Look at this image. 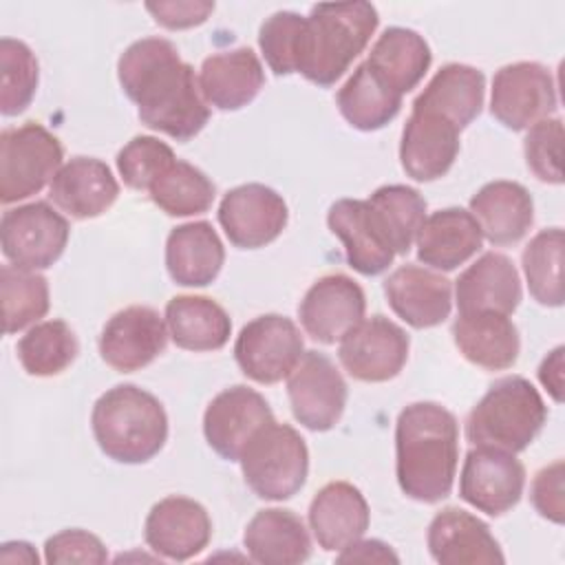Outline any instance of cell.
Returning <instances> with one entry per match:
<instances>
[{"label":"cell","instance_id":"cell-1","mask_svg":"<svg viewBox=\"0 0 565 565\" xmlns=\"http://www.w3.org/2000/svg\"><path fill=\"white\" fill-rule=\"evenodd\" d=\"M117 77L141 124L177 141L196 137L210 119L194 68L166 38L132 42L117 62Z\"/></svg>","mask_w":565,"mask_h":565},{"label":"cell","instance_id":"cell-2","mask_svg":"<svg viewBox=\"0 0 565 565\" xmlns=\"http://www.w3.org/2000/svg\"><path fill=\"white\" fill-rule=\"evenodd\" d=\"M457 461V417L437 402L408 404L395 424V475L402 492L419 503L446 499Z\"/></svg>","mask_w":565,"mask_h":565},{"label":"cell","instance_id":"cell-3","mask_svg":"<svg viewBox=\"0 0 565 565\" xmlns=\"http://www.w3.org/2000/svg\"><path fill=\"white\" fill-rule=\"evenodd\" d=\"M90 428L108 459L146 463L168 439V415L152 393L135 384H117L95 402Z\"/></svg>","mask_w":565,"mask_h":565},{"label":"cell","instance_id":"cell-4","mask_svg":"<svg viewBox=\"0 0 565 565\" xmlns=\"http://www.w3.org/2000/svg\"><path fill=\"white\" fill-rule=\"evenodd\" d=\"M377 22V9L371 2L311 7L298 73L316 86H333L366 49Z\"/></svg>","mask_w":565,"mask_h":565},{"label":"cell","instance_id":"cell-5","mask_svg":"<svg viewBox=\"0 0 565 565\" xmlns=\"http://www.w3.org/2000/svg\"><path fill=\"white\" fill-rule=\"evenodd\" d=\"M547 406L530 380L508 375L497 380L466 417V439L508 452L525 450L543 424Z\"/></svg>","mask_w":565,"mask_h":565},{"label":"cell","instance_id":"cell-6","mask_svg":"<svg viewBox=\"0 0 565 565\" xmlns=\"http://www.w3.org/2000/svg\"><path fill=\"white\" fill-rule=\"evenodd\" d=\"M241 470L249 490L265 501L291 499L307 481L309 450L289 424H267L241 452Z\"/></svg>","mask_w":565,"mask_h":565},{"label":"cell","instance_id":"cell-7","mask_svg":"<svg viewBox=\"0 0 565 565\" xmlns=\"http://www.w3.org/2000/svg\"><path fill=\"white\" fill-rule=\"evenodd\" d=\"M64 148L42 124L26 121L0 135V201L18 203L38 194L62 168Z\"/></svg>","mask_w":565,"mask_h":565},{"label":"cell","instance_id":"cell-8","mask_svg":"<svg viewBox=\"0 0 565 565\" xmlns=\"http://www.w3.org/2000/svg\"><path fill=\"white\" fill-rule=\"evenodd\" d=\"M68 221L44 201L11 207L0 221L4 258L22 269H46L68 243Z\"/></svg>","mask_w":565,"mask_h":565},{"label":"cell","instance_id":"cell-9","mask_svg":"<svg viewBox=\"0 0 565 565\" xmlns=\"http://www.w3.org/2000/svg\"><path fill=\"white\" fill-rule=\"evenodd\" d=\"M305 353L300 329L280 313L249 320L234 342V358L245 377L258 384L285 380Z\"/></svg>","mask_w":565,"mask_h":565},{"label":"cell","instance_id":"cell-10","mask_svg":"<svg viewBox=\"0 0 565 565\" xmlns=\"http://www.w3.org/2000/svg\"><path fill=\"white\" fill-rule=\"evenodd\" d=\"M556 110V84L539 62H514L494 73L490 113L510 130H527Z\"/></svg>","mask_w":565,"mask_h":565},{"label":"cell","instance_id":"cell-11","mask_svg":"<svg viewBox=\"0 0 565 565\" xmlns=\"http://www.w3.org/2000/svg\"><path fill=\"white\" fill-rule=\"evenodd\" d=\"M408 333L384 316L362 318L338 347L344 371L360 382H388L408 360Z\"/></svg>","mask_w":565,"mask_h":565},{"label":"cell","instance_id":"cell-12","mask_svg":"<svg viewBox=\"0 0 565 565\" xmlns=\"http://www.w3.org/2000/svg\"><path fill=\"white\" fill-rule=\"evenodd\" d=\"M294 417L309 430H331L347 406V382L335 364L318 351H305L287 375Z\"/></svg>","mask_w":565,"mask_h":565},{"label":"cell","instance_id":"cell-13","mask_svg":"<svg viewBox=\"0 0 565 565\" xmlns=\"http://www.w3.org/2000/svg\"><path fill=\"white\" fill-rule=\"evenodd\" d=\"M523 488L525 468L514 452L492 446L468 450L459 475V497L466 503L479 512L499 516L521 501Z\"/></svg>","mask_w":565,"mask_h":565},{"label":"cell","instance_id":"cell-14","mask_svg":"<svg viewBox=\"0 0 565 565\" xmlns=\"http://www.w3.org/2000/svg\"><path fill=\"white\" fill-rule=\"evenodd\" d=\"M287 221V203L276 190L263 183L232 188L218 205V223L230 243L238 249L269 245L282 234Z\"/></svg>","mask_w":565,"mask_h":565},{"label":"cell","instance_id":"cell-15","mask_svg":"<svg viewBox=\"0 0 565 565\" xmlns=\"http://www.w3.org/2000/svg\"><path fill=\"white\" fill-rule=\"evenodd\" d=\"M271 422L274 413L267 399L258 391L236 384L221 391L207 404L203 415V435L218 457L238 461L249 439Z\"/></svg>","mask_w":565,"mask_h":565},{"label":"cell","instance_id":"cell-16","mask_svg":"<svg viewBox=\"0 0 565 565\" xmlns=\"http://www.w3.org/2000/svg\"><path fill=\"white\" fill-rule=\"evenodd\" d=\"M168 324L157 309L132 305L117 311L102 329V360L119 371L132 373L154 362L168 344Z\"/></svg>","mask_w":565,"mask_h":565},{"label":"cell","instance_id":"cell-17","mask_svg":"<svg viewBox=\"0 0 565 565\" xmlns=\"http://www.w3.org/2000/svg\"><path fill=\"white\" fill-rule=\"evenodd\" d=\"M364 311L362 287L344 274L318 278L298 307L302 329L320 344L340 342L364 318Z\"/></svg>","mask_w":565,"mask_h":565},{"label":"cell","instance_id":"cell-18","mask_svg":"<svg viewBox=\"0 0 565 565\" xmlns=\"http://www.w3.org/2000/svg\"><path fill=\"white\" fill-rule=\"evenodd\" d=\"M143 539L154 554L170 561H188L207 547L212 521L199 501L172 494L150 508Z\"/></svg>","mask_w":565,"mask_h":565},{"label":"cell","instance_id":"cell-19","mask_svg":"<svg viewBox=\"0 0 565 565\" xmlns=\"http://www.w3.org/2000/svg\"><path fill=\"white\" fill-rule=\"evenodd\" d=\"M459 154V128L437 113L413 108L399 141V161L415 181L441 179Z\"/></svg>","mask_w":565,"mask_h":565},{"label":"cell","instance_id":"cell-20","mask_svg":"<svg viewBox=\"0 0 565 565\" xmlns=\"http://www.w3.org/2000/svg\"><path fill=\"white\" fill-rule=\"evenodd\" d=\"M384 294L395 316L413 329L437 327L450 316V280L422 265L397 267L384 280Z\"/></svg>","mask_w":565,"mask_h":565},{"label":"cell","instance_id":"cell-21","mask_svg":"<svg viewBox=\"0 0 565 565\" xmlns=\"http://www.w3.org/2000/svg\"><path fill=\"white\" fill-rule=\"evenodd\" d=\"M430 556L441 565L503 563L505 556L490 527L461 508H444L428 525Z\"/></svg>","mask_w":565,"mask_h":565},{"label":"cell","instance_id":"cell-22","mask_svg":"<svg viewBox=\"0 0 565 565\" xmlns=\"http://www.w3.org/2000/svg\"><path fill=\"white\" fill-rule=\"evenodd\" d=\"M51 201L71 218L102 216L119 196V183L110 168L95 157H73L49 185Z\"/></svg>","mask_w":565,"mask_h":565},{"label":"cell","instance_id":"cell-23","mask_svg":"<svg viewBox=\"0 0 565 565\" xmlns=\"http://www.w3.org/2000/svg\"><path fill=\"white\" fill-rule=\"evenodd\" d=\"M329 230L342 241L347 263L362 276H377L395 258L366 199H340L329 207Z\"/></svg>","mask_w":565,"mask_h":565},{"label":"cell","instance_id":"cell-24","mask_svg":"<svg viewBox=\"0 0 565 565\" xmlns=\"http://www.w3.org/2000/svg\"><path fill=\"white\" fill-rule=\"evenodd\" d=\"M371 521L364 494L349 481L322 486L309 505V527L318 545L327 552H340L362 539Z\"/></svg>","mask_w":565,"mask_h":565},{"label":"cell","instance_id":"cell-25","mask_svg":"<svg viewBox=\"0 0 565 565\" xmlns=\"http://www.w3.org/2000/svg\"><path fill=\"white\" fill-rule=\"evenodd\" d=\"M265 84V71L249 46L221 51L203 60L199 88L207 106L238 110L254 102Z\"/></svg>","mask_w":565,"mask_h":565},{"label":"cell","instance_id":"cell-26","mask_svg":"<svg viewBox=\"0 0 565 565\" xmlns=\"http://www.w3.org/2000/svg\"><path fill=\"white\" fill-rule=\"evenodd\" d=\"M415 243L419 263L452 271L481 249L483 234L468 210L444 207L424 218Z\"/></svg>","mask_w":565,"mask_h":565},{"label":"cell","instance_id":"cell-27","mask_svg":"<svg viewBox=\"0 0 565 565\" xmlns=\"http://www.w3.org/2000/svg\"><path fill=\"white\" fill-rule=\"evenodd\" d=\"M459 313L497 311L510 316L521 302V278L514 263L499 252H486L455 282Z\"/></svg>","mask_w":565,"mask_h":565},{"label":"cell","instance_id":"cell-28","mask_svg":"<svg viewBox=\"0 0 565 565\" xmlns=\"http://www.w3.org/2000/svg\"><path fill=\"white\" fill-rule=\"evenodd\" d=\"M452 340L470 364L486 371L510 369L521 351L514 322L497 311L459 313L452 322Z\"/></svg>","mask_w":565,"mask_h":565},{"label":"cell","instance_id":"cell-29","mask_svg":"<svg viewBox=\"0 0 565 565\" xmlns=\"http://www.w3.org/2000/svg\"><path fill=\"white\" fill-rule=\"evenodd\" d=\"M488 243L501 247L519 243L532 221L534 203L530 192L516 181H490L472 199L468 210Z\"/></svg>","mask_w":565,"mask_h":565},{"label":"cell","instance_id":"cell-30","mask_svg":"<svg viewBox=\"0 0 565 565\" xmlns=\"http://www.w3.org/2000/svg\"><path fill=\"white\" fill-rule=\"evenodd\" d=\"M225 260V247L207 221L183 223L168 234L166 267L183 287H205L216 280Z\"/></svg>","mask_w":565,"mask_h":565},{"label":"cell","instance_id":"cell-31","mask_svg":"<svg viewBox=\"0 0 565 565\" xmlns=\"http://www.w3.org/2000/svg\"><path fill=\"white\" fill-rule=\"evenodd\" d=\"M243 545L263 565H298L311 556V539L302 519L282 508L258 510L245 527Z\"/></svg>","mask_w":565,"mask_h":565},{"label":"cell","instance_id":"cell-32","mask_svg":"<svg viewBox=\"0 0 565 565\" xmlns=\"http://www.w3.org/2000/svg\"><path fill=\"white\" fill-rule=\"evenodd\" d=\"M364 62L388 90L404 97L426 75L433 53L417 31L391 26L375 40Z\"/></svg>","mask_w":565,"mask_h":565},{"label":"cell","instance_id":"cell-33","mask_svg":"<svg viewBox=\"0 0 565 565\" xmlns=\"http://www.w3.org/2000/svg\"><path fill=\"white\" fill-rule=\"evenodd\" d=\"M483 93V73L475 66L452 62L433 75L426 88L415 97L413 108L437 113L461 130L481 113Z\"/></svg>","mask_w":565,"mask_h":565},{"label":"cell","instance_id":"cell-34","mask_svg":"<svg viewBox=\"0 0 565 565\" xmlns=\"http://www.w3.org/2000/svg\"><path fill=\"white\" fill-rule=\"evenodd\" d=\"M166 324L172 342L185 351H218L227 344L232 320L207 296H174L166 305Z\"/></svg>","mask_w":565,"mask_h":565},{"label":"cell","instance_id":"cell-35","mask_svg":"<svg viewBox=\"0 0 565 565\" xmlns=\"http://www.w3.org/2000/svg\"><path fill=\"white\" fill-rule=\"evenodd\" d=\"M335 104L340 115L353 128L371 132L384 128L397 117L402 108V97L388 90L371 73L366 62H362L338 90Z\"/></svg>","mask_w":565,"mask_h":565},{"label":"cell","instance_id":"cell-36","mask_svg":"<svg viewBox=\"0 0 565 565\" xmlns=\"http://www.w3.org/2000/svg\"><path fill=\"white\" fill-rule=\"evenodd\" d=\"M366 201L395 256L408 254L426 218V199L411 185L391 183L377 188Z\"/></svg>","mask_w":565,"mask_h":565},{"label":"cell","instance_id":"cell-37","mask_svg":"<svg viewBox=\"0 0 565 565\" xmlns=\"http://www.w3.org/2000/svg\"><path fill=\"white\" fill-rule=\"evenodd\" d=\"M77 353V338L64 320L35 322L18 342V360L35 377L60 375L73 364Z\"/></svg>","mask_w":565,"mask_h":565},{"label":"cell","instance_id":"cell-38","mask_svg":"<svg viewBox=\"0 0 565 565\" xmlns=\"http://www.w3.org/2000/svg\"><path fill=\"white\" fill-rule=\"evenodd\" d=\"M152 203L168 216L203 214L212 207L216 188L196 166L177 159L152 185Z\"/></svg>","mask_w":565,"mask_h":565},{"label":"cell","instance_id":"cell-39","mask_svg":"<svg viewBox=\"0 0 565 565\" xmlns=\"http://www.w3.org/2000/svg\"><path fill=\"white\" fill-rule=\"evenodd\" d=\"M530 296L545 307L563 305V230H541L521 254Z\"/></svg>","mask_w":565,"mask_h":565},{"label":"cell","instance_id":"cell-40","mask_svg":"<svg viewBox=\"0 0 565 565\" xmlns=\"http://www.w3.org/2000/svg\"><path fill=\"white\" fill-rule=\"evenodd\" d=\"M0 296L4 333H18L38 322L46 316L51 305L46 278L33 269H22L15 265H2Z\"/></svg>","mask_w":565,"mask_h":565},{"label":"cell","instance_id":"cell-41","mask_svg":"<svg viewBox=\"0 0 565 565\" xmlns=\"http://www.w3.org/2000/svg\"><path fill=\"white\" fill-rule=\"evenodd\" d=\"M0 113L13 117L26 110L38 90V60L22 40H0Z\"/></svg>","mask_w":565,"mask_h":565},{"label":"cell","instance_id":"cell-42","mask_svg":"<svg viewBox=\"0 0 565 565\" xmlns=\"http://www.w3.org/2000/svg\"><path fill=\"white\" fill-rule=\"evenodd\" d=\"M307 18L296 11L271 13L258 31V46L276 75L298 73L305 44Z\"/></svg>","mask_w":565,"mask_h":565},{"label":"cell","instance_id":"cell-43","mask_svg":"<svg viewBox=\"0 0 565 565\" xmlns=\"http://www.w3.org/2000/svg\"><path fill=\"white\" fill-rule=\"evenodd\" d=\"M177 161L172 148L157 137H132L117 152V170L132 190H150V185Z\"/></svg>","mask_w":565,"mask_h":565},{"label":"cell","instance_id":"cell-44","mask_svg":"<svg viewBox=\"0 0 565 565\" xmlns=\"http://www.w3.org/2000/svg\"><path fill=\"white\" fill-rule=\"evenodd\" d=\"M561 148H563V121L558 117H547L527 128L523 152L530 172L552 185L563 183L561 168Z\"/></svg>","mask_w":565,"mask_h":565},{"label":"cell","instance_id":"cell-45","mask_svg":"<svg viewBox=\"0 0 565 565\" xmlns=\"http://www.w3.org/2000/svg\"><path fill=\"white\" fill-rule=\"evenodd\" d=\"M44 561L51 565L57 563H106L108 552L106 545L90 532L73 527V530H62L46 539L44 543Z\"/></svg>","mask_w":565,"mask_h":565},{"label":"cell","instance_id":"cell-46","mask_svg":"<svg viewBox=\"0 0 565 565\" xmlns=\"http://www.w3.org/2000/svg\"><path fill=\"white\" fill-rule=\"evenodd\" d=\"M530 499L534 510L550 519L552 523H563L565 503H563V461L556 459L554 463L545 466L536 472L530 490Z\"/></svg>","mask_w":565,"mask_h":565},{"label":"cell","instance_id":"cell-47","mask_svg":"<svg viewBox=\"0 0 565 565\" xmlns=\"http://www.w3.org/2000/svg\"><path fill=\"white\" fill-rule=\"evenodd\" d=\"M148 13L157 24L179 31L203 24L214 11V2L210 0H172V2H146Z\"/></svg>","mask_w":565,"mask_h":565},{"label":"cell","instance_id":"cell-48","mask_svg":"<svg viewBox=\"0 0 565 565\" xmlns=\"http://www.w3.org/2000/svg\"><path fill=\"white\" fill-rule=\"evenodd\" d=\"M338 563H399V558L391 545L377 539H358L340 550Z\"/></svg>","mask_w":565,"mask_h":565},{"label":"cell","instance_id":"cell-49","mask_svg":"<svg viewBox=\"0 0 565 565\" xmlns=\"http://www.w3.org/2000/svg\"><path fill=\"white\" fill-rule=\"evenodd\" d=\"M539 380L554 397V402H563V347H556L539 366Z\"/></svg>","mask_w":565,"mask_h":565},{"label":"cell","instance_id":"cell-50","mask_svg":"<svg viewBox=\"0 0 565 565\" xmlns=\"http://www.w3.org/2000/svg\"><path fill=\"white\" fill-rule=\"evenodd\" d=\"M0 561L2 563H31L35 565L38 563V554L35 550L24 543V541H11V543H4L2 550H0Z\"/></svg>","mask_w":565,"mask_h":565}]
</instances>
